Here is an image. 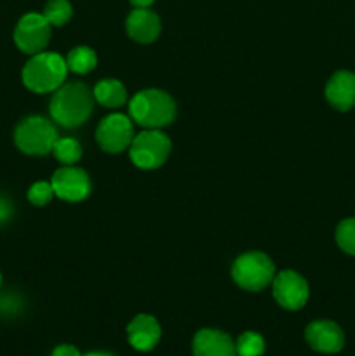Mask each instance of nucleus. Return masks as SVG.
I'll use <instances>...</instances> for the list:
<instances>
[{
	"label": "nucleus",
	"mask_w": 355,
	"mask_h": 356,
	"mask_svg": "<svg viewBox=\"0 0 355 356\" xmlns=\"http://www.w3.org/2000/svg\"><path fill=\"white\" fill-rule=\"evenodd\" d=\"M336 242L343 252L355 256V218L343 219L336 228Z\"/></svg>",
	"instance_id": "412c9836"
},
{
	"label": "nucleus",
	"mask_w": 355,
	"mask_h": 356,
	"mask_svg": "<svg viewBox=\"0 0 355 356\" xmlns=\"http://www.w3.org/2000/svg\"><path fill=\"white\" fill-rule=\"evenodd\" d=\"M160 17L153 10L148 9H136L132 10L125 21V30L129 37L141 44H150L155 42L160 35Z\"/></svg>",
	"instance_id": "2eb2a0df"
},
{
	"label": "nucleus",
	"mask_w": 355,
	"mask_h": 356,
	"mask_svg": "<svg viewBox=\"0 0 355 356\" xmlns=\"http://www.w3.org/2000/svg\"><path fill=\"white\" fill-rule=\"evenodd\" d=\"M308 346L317 353L336 355L345 346V332L338 323L331 320H315L305 330Z\"/></svg>",
	"instance_id": "9b49d317"
},
{
	"label": "nucleus",
	"mask_w": 355,
	"mask_h": 356,
	"mask_svg": "<svg viewBox=\"0 0 355 356\" xmlns=\"http://www.w3.org/2000/svg\"><path fill=\"white\" fill-rule=\"evenodd\" d=\"M51 356H82V355H80V351L77 350L75 346H72V344H59V346H56L54 350H52Z\"/></svg>",
	"instance_id": "b1692460"
},
{
	"label": "nucleus",
	"mask_w": 355,
	"mask_h": 356,
	"mask_svg": "<svg viewBox=\"0 0 355 356\" xmlns=\"http://www.w3.org/2000/svg\"><path fill=\"white\" fill-rule=\"evenodd\" d=\"M237 356H263L265 353V339L261 334L254 330L240 334L235 341Z\"/></svg>",
	"instance_id": "6ab92c4d"
},
{
	"label": "nucleus",
	"mask_w": 355,
	"mask_h": 356,
	"mask_svg": "<svg viewBox=\"0 0 355 356\" xmlns=\"http://www.w3.org/2000/svg\"><path fill=\"white\" fill-rule=\"evenodd\" d=\"M271 287H274L275 301L282 308L289 309V312L301 309L306 305V301H308V284H306V280L301 275L292 270H285L282 273L275 275Z\"/></svg>",
	"instance_id": "1a4fd4ad"
},
{
	"label": "nucleus",
	"mask_w": 355,
	"mask_h": 356,
	"mask_svg": "<svg viewBox=\"0 0 355 356\" xmlns=\"http://www.w3.org/2000/svg\"><path fill=\"white\" fill-rule=\"evenodd\" d=\"M160 336H162L160 323L152 315H145V313L136 315L127 325L129 344L141 353L152 351L159 344Z\"/></svg>",
	"instance_id": "f8f14e48"
},
{
	"label": "nucleus",
	"mask_w": 355,
	"mask_h": 356,
	"mask_svg": "<svg viewBox=\"0 0 355 356\" xmlns=\"http://www.w3.org/2000/svg\"><path fill=\"white\" fill-rule=\"evenodd\" d=\"M194 356H237L235 343L228 334L218 329H202L191 343Z\"/></svg>",
	"instance_id": "ddd939ff"
},
{
	"label": "nucleus",
	"mask_w": 355,
	"mask_h": 356,
	"mask_svg": "<svg viewBox=\"0 0 355 356\" xmlns=\"http://www.w3.org/2000/svg\"><path fill=\"white\" fill-rule=\"evenodd\" d=\"M66 65L68 70H72L73 73H79V75H86V73L93 72L97 65V56L96 52L90 47L86 45H80V47L72 49L68 52V58H66Z\"/></svg>",
	"instance_id": "f3484780"
},
{
	"label": "nucleus",
	"mask_w": 355,
	"mask_h": 356,
	"mask_svg": "<svg viewBox=\"0 0 355 356\" xmlns=\"http://www.w3.org/2000/svg\"><path fill=\"white\" fill-rule=\"evenodd\" d=\"M129 2H131L136 9H148L155 0H129Z\"/></svg>",
	"instance_id": "393cba45"
},
{
	"label": "nucleus",
	"mask_w": 355,
	"mask_h": 356,
	"mask_svg": "<svg viewBox=\"0 0 355 356\" xmlns=\"http://www.w3.org/2000/svg\"><path fill=\"white\" fill-rule=\"evenodd\" d=\"M68 65L58 52H38L24 65L21 79L26 89L37 94L54 92L65 83Z\"/></svg>",
	"instance_id": "f03ea898"
},
{
	"label": "nucleus",
	"mask_w": 355,
	"mask_h": 356,
	"mask_svg": "<svg viewBox=\"0 0 355 356\" xmlns=\"http://www.w3.org/2000/svg\"><path fill=\"white\" fill-rule=\"evenodd\" d=\"M94 99L106 108H118L127 101V90L115 79H103L94 87Z\"/></svg>",
	"instance_id": "dca6fc26"
},
{
	"label": "nucleus",
	"mask_w": 355,
	"mask_h": 356,
	"mask_svg": "<svg viewBox=\"0 0 355 356\" xmlns=\"http://www.w3.org/2000/svg\"><path fill=\"white\" fill-rule=\"evenodd\" d=\"M171 153V139L160 129H146L134 136L129 146L132 163L143 170H153L164 165Z\"/></svg>",
	"instance_id": "423d86ee"
},
{
	"label": "nucleus",
	"mask_w": 355,
	"mask_h": 356,
	"mask_svg": "<svg viewBox=\"0 0 355 356\" xmlns=\"http://www.w3.org/2000/svg\"><path fill=\"white\" fill-rule=\"evenodd\" d=\"M134 139V125L127 115L111 113L100 122L96 141L106 153H120L131 146Z\"/></svg>",
	"instance_id": "0eeeda50"
},
{
	"label": "nucleus",
	"mask_w": 355,
	"mask_h": 356,
	"mask_svg": "<svg viewBox=\"0 0 355 356\" xmlns=\"http://www.w3.org/2000/svg\"><path fill=\"white\" fill-rule=\"evenodd\" d=\"M129 113L138 125L160 129L169 125L176 117V103L160 89L139 90L129 103Z\"/></svg>",
	"instance_id": "7ed1b4c3"
},
{
	"label": "nucleus",
	"mask_w": 355,
	"mask_h": 356,
	"mask_svg": "<svg viewBox=\"0 0 355 356\" xmlns=\"http://www.w3.org/2000/svg\"><path fill=\"white\" fill-rule=\"evenodd\" d=\"M0 285H2V273H0Z\"/></svg>",
	"instance_id": "bb28decb"
},
{
	"label": "nucleus",
	"mask_w": 355,
	"mask_h": 356,
	"mask_svg": "<svg viewBox=\"0 0 355 356\" xmlns=\"http://www.w3.org/2000/svg\"><path fill=\"white\" fill-rule=\"evenodd\" d=\"M72 14V3L68 0H49L45 3L44 17L51 26H63V24L68 23Z\"/></svg>",
	"instance_id": "aec40b11"
},
{
	"label": "nucleus",
	"mask_w": 355,
	"mask_h": 356,
	"mask_svg": "<svg viewBox=\"0 0 355 356\" xmlns=\"http://www.w3.org/2000/svg\"><path fill=\"white\" fill-rule=\"evenodd\" d=\"M54 197V190H52L51 183H45V181H38V183L31 184L30 190H28V200L31 202L37 207H44Z\"/></svg>",
	"instance_id": "4be33fe9"
},
{
	"label": "nucleus",
	"mask_w": 355,
	"mask_h": 356,
	"mask_svg": "<svg viewBox=\"0 0 355 356\" xmlns=\"http://www.w3.org/2000/svg\"><path fill=\"white\" fill-rule=\"evenodd\" d=\"M51 184L56 197L65 202H82L90 193V179L87 172L73 165H65L56 170Z\"/></svg>",
	"instance_id": "9d476101"
},
{
	"label": "nucleus",
	"mask_w": 355,
	"mask_h": 356,
	"mask_svg": "<svg viewBox=\"0 0 355 356\" xmlns=\"http://www.w3.org/2000/svg\"><path fill=\"white\" fill-rule=\"evenodd\" d=\"M94 106V94L86 83L65 82L54 90L49 111L52 120L66 129H75L86 124Z\"/></svg>",
	"instance_id": "f257e3e1"
},
{
	"label": "nucleus",
	"mask_w": 355,
	"mask_h": 356,
	"mask_svg": "<svg viewBox=\"0 0 355 356\" xmlns=\"http://www.w3.org/2000/svg\"><path fill=\"white\" fill-rule=\"evenodd\" d=\"M58 131L51 120L38 115L23 118L14 131V143L17 149L26 155H47L52 152Z\"/></svg>",
	"instance_id": "20e7f679"
},
{
	"label": "nucleus",
	"mask_w": 355,
	"mask_h": 356,
	"mask_svg": "<svg viewBox=\"0 0 355 356\" xmlns=\"http://www.w3.org/2000/svg\"><path fill=\"white\" fill-rule=\"evenodd\" d=\"M232 278L244 291H263L267 285H270L274 282L275 264L263 252L242 254L233 263Z\"/></svg>",
	"instance_id": "39448f33"
},
{
	"label": "nucleus",
	"mask_w": 355,
	"mask_h": 356,
	"mask_svg": "<svg viewBox=\"0 0 355 356\" xmlns=\"http://www.w3.org/2000/svg\"><path fill=\"white\" fill-rule=\"evenodd\" d=\"M52 153L65 165H73L82 156V146L73 138H58L52 146Z\"/></svg>",
	"instance_id": "a211bd4d"
},
{
	"label": "nucleus",
	"mask_w": 355,
	"mask_h": 356,
	"mask_svg": "<svg viewBox=\"0 0 355 356\" xmlns=\"http://www.w3.org/2000/svg\"><path fill=\"white\" fill-rule=\"evenodd\" d=\"M51 38V24L44 14L28 13L17 21L14 30V42L24 54H38L45 49Z\"/></svg>",
	"instance_id": "6e6552de"
},
{
	"label": "nucleus",
	"mask_w": 355,
	"mask_h": 356,
	"mask_svg": "<svg viewBox=\"0 0 355 356\" xmlns=\"http://www.w3.org/2000/svg\"><path fill=\"white\" fill-rule=\"evenodd\" d=\"M14 214V207H13V202L9 200L7 197L0 195V226L6 225Z\"/></svg>",
	"instance_id": "5701e85b"
},
{
	"label": "nucleus",
	"mask_w": 355,
	"mask_h": 356,
	"mask_svg": "<svg viewBox=\"0 0 355 356\" xmlns=\"http://www.w3.org/2000/svg\"><path fill=\"white\" fill-rule=\"evenodd\" d=\"M326 99L336 110H352L355 106V73L347 70L334 73L326 86Z\"/></svg>",
	"instance_id": "4468645a"
},
{
	"label": "nucleus",
	"mask_w": 355,
	"mask_h": 356,
	"mask_svg": "<svg viewBox=\"0 0 355 356\" xmlns=\"http://www.w3.org/2000/svg\"><path fill=\"white\" fill-rule=\"evenodd\" d=\"M82 356H113V355L103 353V351H93V353H87V355H82Z\"/></svg>",
	"instance_id": "a878e982"
}]
</instances>
